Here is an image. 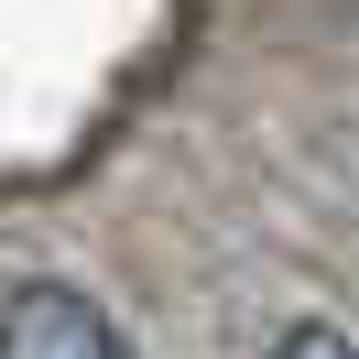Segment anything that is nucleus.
<instances>
[{"instance_id":"nucleus-1","label":"nucleus","mask_w":359,"mask_h":359,"mask_svg":"<svg viewBox=\"0 0 359 359\" xmlns=\"http://www.w3.org/2000/svg\"><path fill=\"white\" fill-rule=\"evenodd\" d=\"M0 359H131V348L76 283H11L0 294Z\"/></svg>"},{"instance_id":"nucleus-2","label":"nucleus","mask_w":359,"mask_h":359,"mask_svg":"<svg viewBox=\"0 0 359 359\" xmlns=\"http://www.w3.org/2000/svg\"><path fill=\"white\" fill-rule=\"evenodd\" d=\"M272 359H359V348H348V327L305 316V327H283V337H272Z\"/></svg>"}]
</instances>
